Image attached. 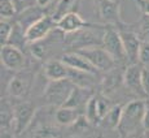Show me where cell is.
Here are the masks:
<instances>
[{"label":"cell","mask_w":149,"mask_h":138,"mask_svg":"<svg viewBox=\"0 0 149 138\" xmlns=\"http://www.w3.org/2000/svg\"><path fill=\"white\" fill-rule=\"evenodd\" d=\"M145 103L143 100H131L128 104L123 107L122 120L118 126V130L122 136H131L135 133L140 125L143 126V117L145 112Z\"/></svg>","instance_id":"cell-1"},{"label":"cell","mask_w":149,"mask_h":138,"mask_svg":"<svg viewBox=\"0 0 149 138\" xmlns=\"http://www.w3.org/2000/svg\"><path fill=\"white\" fill-rule=\"evenodd\" d=\"M74 87H75V85L69 78L58 80V81H49L47 87L44 89L43 98L45 99V102L48 104L56 106V107H62L68 102Z\"/></svg>","instance_id":"cell-2"},{"label":"cell","mask_w":149,"mask_h":138,"mask_svg":"<svg viewBox=\"0 0 149 138\" xmlns=\"http://www.w3.org/2000/svg\"><path fill=\"white\" fill-rule=\"evenodd\" d=\"M81 52L91 64L95 67L97 70L108 72L116 65V60L110 56V54L105 50L104 47H99V46H90V47H84L81 50H77Z\"/></svg>","instance_id":"cell-3"},{"label":"cell","mask_w":149,"mask_h":138,"mask_svg":"<svg viewBox=\"0 0 149 138\" xmlns=\"http://www.w3.org/2000/svg\"><path fill=\"white\" fill-rule=\"evenodd\" d=\"M101 44L116 61H123L125 59H127L119 30H116L114 26H109L108 25V27L104 29Z\"/></svg>","instance_id":"cell-4"},{"label":"cell","mask_w":149,"mask_h":138,"mask_svg":"<svg viewBox=\"0 0 149 138\" xmlns=\"http://www.w3.org/2000/svg\"><path fill=\"white\" fill-rule=\"evenodd\" d=\"M57 25V21L54 20L53 16L51 14H45L44 17H42L40 20H38L36 22H34L31 26H29L25 30V35H26L27 43H34L43 41L48 37V34L53 30Z\"/></svg>","instance_id":"cell-5"},{"label":"cell","mask_w":149,"mask_h":138,"mask_svg":"<svg viewBox=\"0 0 149 138\" xmlns=\"http://www.w3.org/2000/svg\"><path fill=\"white\" fill-rule=\"evenodd\" d=\"M97 13L101 21L109 26H121L123 25L121 17V7L117 0H95Z\"/></svg>","instance_id":"cell-6"},{"label":"cell","mask_w":149,"mask_h":138,"mask_svg":"<svg viewBox=\"0 0 149 138\" xmlns=\"http://www.w3.org/2000/svg\"><path fill=\"white\" fill-rule=\"evenodd\" d=\"M14 115H13V130L14 133L21 134L29 125L31 124L35 115V107L31 102L22 100L14 106Z\"/></svg>","instance_id":"cell-7"},{"label":"cell","mask_w":149,"mask_h":138,"mask_svg":"<svg viewBox=\"0 0 149 138\" xmlns=\"http://www.w3.org/2000/svg\"><path fill=\"white\" fill-rule=\"evenodd\" d=\"M0 57H1V64L10 70H21L26 64V57H25L24 51L13 44L1 46Z\"/></svg>","instance_id":"cell-8"},{"label":"cell","mask_w":149,"mask_h":138,"mask_svg":"<svg viewBox=\"0 0 149 138\" xmlns=\"http://www.w3.org/2000/svg\"><path fill=\"white\" fill-rule=\"evenodd\" d=\"M33 74L30 72H21L16 74L8 83V94L16 99H24L29 95L33 85Z\"/></svg>","instance_id":"cell-9"},{"label":"cell","mask_w":149,"mask_h":138,"mask_svg":"<svg viewBox=\"0 0 149 138\" xmlns=\"http://www.w3.org/2000/svg\"><path fill=\"white\" fill-rule=\"evenodd\" d=\"M56 26L62 34H73V33H75V31H79L84 27L92 26V25L88 24L79 13L70 11V12H68L66 14H64L61 18L57 20Z\"/></svg>","instance_id":"cell-10"},{"label":"cell","mask_w":149,"mask_h":138,"mask_svg":"<svg viewBox=\"0 0 149 138\" xmlns=\"http://www.w3.org/2000/svg\"><path fill=\"white\" fill-rule=\"evenodd\" d=\"M61 60L64 64H66L69 68L71 69H77V70H83V72H88V73L96 74L97 69L86 59L78 51H73V52H66L61 56Z\"/></svg>","instance_id":"cell-11"},{"label":"cell","mask_w":149,"mask_h":138,"mask_svg":"<svg viewBox=\"0 0 149 138\" xmlns=\"http://www.w3.org/2000/svg\"><path fill=\"white\" fill-rule=\"evenodd\" d=\"M92 26L84 27L79 31L73 33V41L70 44L77 50H81L90 46H96V43H102V38H97V34L91 29Z\"/></svg>","instance_id":"cell-12"},{"label":"cell","mask_w":149,"mask_h":138,"mask_svg":"<svg viewBox=\"0 0 149 138\" xmlns=\"http://www.w3.org/2000/svg\"><path fill=\"white\" fill-rule=\"evenodd\" d=\"M119 34H121L123 47H125L127 59L130 60V61H136L140 44H141L140 38L137 37L136 33H134V31H128V30H119Z\"/></svg>","instance_id":"cell-13"},{"label":"cell","mask_w":149,"mask_h":138,"mask_svg":"<svg viewBox=\"0 0 149 138\" xmlns=\"http://www.w3.org/2000/svg\"><path fill=\"white\" fill-rule=\"evenodd\" d=\"M45 14H47L45 9H43V8L39 7L38 4L31 5V7L25 8L24 11L19 12V16H18V18H17V24H18L22 29L25 27V30H26L29 26H31L34 22L40 20L42 17L45 16Z\"/></svg>","instance_id":"cell-14"},{"label":"cell","mask_w":149,"mask_h":138,"mask_svg":"<svg viewBox=\"0 0 149 138\" xmlns=\"http://www.w3.org/2000/svg\"><path fill=\"white\" fill-rule=\"evenodd\" d=\"M141 72L143 68H140L136 64H132L126 68L125 73H123V82H125L126 87H128L135 93H144L141 86Z\"/></svg>","instance_id":"cell-15"},{"label":"cell","mask_w":149,"mask_h":138,"mask_svg":"<svg viewBox=\"0 0 149 138\" xmlns=\"http://www.w3.org/2000/svg\"><path fill=\"white\" fill-rule=\"evenodd\" d=\"M44 74L49 81H58L69 77V67L62 60H48L44 65Z\"/></svg>","instance_id":"cell-16"},{"label":"cell","mask_w":149,"mask_h":138,"mask_svg":"<svg viewBox=\"0 0 149 138\" xmlns=\"http://www.w3.org/2000/svg\"><path fill=\"white\" fill-rule=\"evenodd\" d=\"M56 121L60 125L64 126H70L74 125L81 117V113H79V110L77 108H71V107H66V106H62L58 110L56 111Z\"/></svg>","instance_id":"cell-17"},{"label":"cell","mask_w":149,"mask_h":138,"mask_svg":"<svg viewBox=\"0 0 149 138\" xmlns=\"http://www.w3.org/2000/svg\"><path fill=\"white\" fill-rule=\"evenodd\" d=\"M90 98L91 96H90L88 89L75 86L74 90L71 91L68 102L65 103V106H66V107H71V108H77V110H79L81 107L86 108V104H87V102L90 100Z\"/></svg>","instance_id":"cell-18"},{"label":"cell","mask_w":149,"mask_h":138,"mask_svg":"<svg viewBox=\"0 0 149 138\" xmlns=\"http://www.w3.org/2000/svg\"><path fill=\"white\" fill-rule=\"evenodd\" d=\"M122 113H123V107L122 106H114L108 111V113L102 117L100 121V125L108 129H118L119 124L122 120Z\"/></svg>","instance_id":"cell-19"},{"label":"cell","mask_w":149,"mask_h":138,"mask_svg":"<svg viewBox=\"0 0 149 138\" xmlns=\"http://www.w3.org/2000/svg\"><path fill=\"white\" fill-rule=\"evenodd\" d=\"M95 76H96V74L88 73V72L77 70V69L69 68V77H68V78L70 80V81L73 82L75 86L88 89V87H91V85H92L93 77H95Z\"/></svg>","instance_id":"cell-20"},{"label":"cell","mask_w":149,"mask_h":138,"mask_svg":"<svg viewBox=\"0 0 149 138\" xmlns=\"http://www.w3.org/2000/svg\"><path fill=\"white\" fill-rule=\"evenodd\" d=\"M84 116L91 124H100V116L99 111H97V98L91 96L90 100L87 102L84 108Z\"/></svg>","instance_id":"cell-21"},{"label":"cell","mask_w":149,"mask_h":138,"mask_svg":"<svg viewBox=\"0 0 149 138\" xmlns=\"http://www.w3.org/2000/svg\"><path fill=\"white\" fill-rule=\"evenodd\" d=\"M14 108L7 99H1V128H12Z\"/></svg>","instance_id":"cell-22"},{"label":"cell","mask_w":149,"mask_h":138,"mask_svg":"<svg viewBox=\"0 0 149 138\" xmlns=\"http://www.w3.org/2000/svg\"><path fill=\"white\" fill-rule=\"evenodd\" d=\"M13 30H14V25L10 24L8 20L1 18V21H0V44L5 46L9 43Z\"/></svg>","instance_id":"cell-23"},{"label":"cell","mask_w":149,"mask_h":138,"mask_svg":"<svg viewBox=\"0 0 149 138\" xmlns=\"http://www.w3.org/2000/svg\"><path fill=\"white\" fill-rule=\"evenodd\" d=\"M17 12H18V9L16 7L14 0H0V16H1V18L9 20L16 16Z\"/></svg>","instance_id":"cell-24"},{"label":"cell","mask_w":149,"mask_h":138,"mask_svg":"<svg viewBox=\"0 0 149 138\" xmlns=\"http://www.w3.org/2000/svg\"><path fill=\"white\" fill-rule=\"evenodd\" d=\"M43 41H44V39H43ZM43 41L30 43V52L38 60H44V57L48 55V46Z\"/></svg>","instance_id":"cell-25"},{"label":"cell","mask_w":149,"mask_h":138,"mask_svg":"<svg viewBox=\"0 0 149 138\" xmlns=\"http://www.w3.org/2000/svg\"><path fill=\"white\" fill-rule=\"evenodd\" d=\"M136 34L141 42H149V16L147 14H144V17L137 24Z\"/></svg>","instance_id":"cell-26"},{"label":"cell","mask_w":149,"mask_h":138,"mask_svg":"<svg viewBox=\"0 0 149 138\" xmlns=\"http://www.w3.org/2000/svg\"><path fill=\"white\" fill-rule=\"evenodd\" d=\"M137 60L144 68H149V42H141L137 54Z\"/></svg>","instance_id":"cell-27"},{"label":"cell","mask_w":149,"mask_h":138,"mask_svg":"<svg viewBox=\"0 0 149 138\" xmlns=\"http://www.w3.org/2000/svg\"><path fill=\"white\" fill-rule=\"evenodd\" d=\"M35 138H56L57 137V129L48 128V126H43V128L38 129L34 134Z\"/></svg>","instance_id":"cell-28"},{"label":"cell","mask_w":149,"mask_h":138,"mask_svg":"<svg viewBox=\"0 0 149 138\" xmlns=\"http://www.w3.org/2000/svg\"><path fill=\"white\" fill-rule=\"evenodd\" d=\"M58 3H60V0H36V4H38L39 7H42L43 9H45V12L51 8V9L53 11V13H54V11H56Z\"/></svg>","instance_id":"cell-29"},{"label":"cell","mask_w":149,"mask_h":138,"mask_svg":"<svg viewBox=\"0 0 149 138\" xmlns=\"http://www.w3.org/2000/svg\"><path fill=\"white\" fill-rule=\"evenodd\" d=\"M141 86H143V90H144V94L149 95V68H143Z\"/></svg>","instance_id":"cell-30"},{"label":"cell","mask_w":149,"mask_h":138,"mask_svg":"<svg viewBox=\"0 0 149 138\" xmlns=\"http://www.w3.org/2000/svg\"><path fill=\"white\" fill-rule=\"evenodd\" d=\"M14 3H16V7H17V9H18V12H21L25 8L35 5L36 0H14Z\"/></svg>","instance_id":"cell-31"},{"label":"cell","mask_w":149,"mask_h":138,"mask_svg":"<svg viewBox=\"0 0 149 138\" xmlns=\"http://www.w3.org/2000/svg\"><path fill=\"white\" fill-rule=\"evenodd\" d=\"M139 8L141 9V12L144 14L149 16V0H136Z\"/></svg>","instance_id":"cell-32"},{"label":"cell","mask_w":149,"mask_h":138,"mask_svg":"<svg viewBox=\"0 0 149 138\" xmlns=\"http://www.w3.org/2000/svg\"><path fill=\"white\" fill-rule=\"evenodd\" d=\"M143 128L149 132V104L147 106V108H145L144 117H143Z\"/></svg>","instance_id":"cell-33"},{"label":"cell","mask_w":149,"mask_h":138,"mask_svg":"<svg viewBox=\"0 0 149 138\" xmlns=\"http://www.w3.org/2000/svg\"><path fill=\"white\" fill-rule=\"evenodd\" d=\"M0 138H16L12 133L10 128H1V133H0Z\"/></svg>","instance_id":"cell-34"},{"label":"cell","mask_w":149,"mask_h":138,"mask_svg":"<svg viewBox=\"0 0 149 138\" xmlns=\"http://www.w3.org/2000/svg\"><path fill=\"white\" fill-rule=\"evenodd\" d=\"M136 138H144V137H141V136H139V137H136Z\"/></svg>","instance_id":"cell-35"},{"label":"cell","mask_w":149,"mask_h":138,"mask_svg":"<svg viewBox=\"0 0 149 138\" xmlns=\"http://www.w3.org/2000/svg\"><path fill=\"white\" fill-rule=\"evenodd\" d=\"M117 1H119V0H117Z\"/></svg>","instance_id":"cell-36"}]
</instances>
